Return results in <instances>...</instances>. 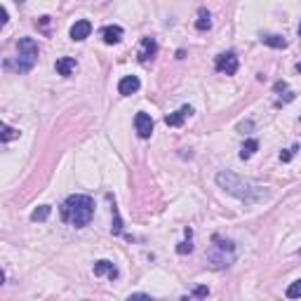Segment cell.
<instances>
[{"instance_id":"cell-1","label":"cell","mask_w":301,"mask_h":301,"mask_svg":"<svg viewBox=\"0 0 301 301\" xmlns=\"http://www.w3.org/2000/svg\"><path fill=\"white\" fill-rule=\"evenodd\" d=\"M217 184H219V188H224L228 195L242 200V203H249V205H257V203H264V200L271 198V191H268V188L254 184L249 179L238 177V174H233V172H228V170L217 174Z\"/></svg>"},{"instance_id":"cell-2","label":"cell","mask_w":301,"mask_h":301,"mask_svg":"<svg viewBox=\"0 0 301 301\" xmlns=\"http://www.w3.org/2000/svg\"><path fill=\"white\" fill-rule=\"evenodd\" d=\"M94 217V200L89 195H69L62 205V219L66 224L75 226V228H82L87 226Z\"/></svg>"},{"instance_id":"cell-3","label":"cell","mask_w":301,"mask_h":301,"mask_svg":"<svg viewBox=\"0 0 301 301\" xmlns=\"http://www.w3.org/2000/svg\"><path fill=\"white\" fill-rule=\"evenodd\" d=\"M235 261V245L233 240H226L221 235H214L212 245L207 249V264L214 271H221V268H228Z\"/></svg>"},{"instance_id":"cell-4","label":"cell","mask_w":301,"mask_h":301,"mask_svg":"<svg viewBox=\"0 0 301 301\" xmlns=\"http://www.w3.org/2000/svg\"><path fill=\"white\" fill-rule=\"evenodd\" d=\"M17 52H19V57H17V71L19 73H28L35 66V62H38V42L33 38H19Z\"/></svg>"},{"instance_id":"cell-5","label":"cell","mask_w":301,"mask_h":301,"mask_svg":"<svg viewBox=\"0 0 301 301\" xmlns=\"http://www.w3.org/2000/svg\"><path fill=\"white\" fill-rule=\"evenodd\" d=\"M238 66H240L238 57L233 55V52H224V55H219L214 59V69L219 71V73H226V75H235Z\"/></svg>"},{"instance_id":"cell-6","label":"cell","mask_w":301,"mask_h":301,"mask_svg":"<svg viewBox=\"0 0 301 301\" xmlns=\"http://www.w3.org/2000/svg\"><path fill=\"white\" fill-rule=\"evenodd\" d=\"M158 55V42L156 38H141V42H139V49H137V57L141 64H148L153 62Z\"/></svg>"},{"instance_id":"cell-7","label":"cell","mask_w":301,"mask_h":301,"mask_svg":"<svg viewBox=\"0 0 301 301\" xmlns=\"http://www.w3.org/2000/svg\"><path fill=\"white\" fill-rule=\"evenodd\" d=\"M134 130H137V134L141 139H148L153 134V118L148 113H144V111H139L134 116Z\"/></svg>"},{"instance_id":"cell-8","label":"cell","mask_w":301,"mask_h":301,"mask_svg":"<svg viewBox=\"0 0 301 301\" xmlns=\"http://www.w3.org/2000/svg\"><path fill=\"white\" fill-rule=\"evenodd\" d=\"M139 87H141V80H139L137 75H125L123 80L118 82V92L123 96H130V94H137Z\"/></svg>"},{"instance_id":"cell-9","label":"cell","mask_w":301,"mask_h":301,"mask_svg":"<svg viewBox=\"0 0 301 301\" xmlns=\"http://www.w3.org/2000/svg\"><path fill=\"white\" fill-rule=\"evenodd\" d=\"M94 275L99 278V275H106V278H111V280H116L118 278V266L113 264V261H109V259H99V261H94Z\"/></svg>"},{"instance_id":"cell-10","label":"cell","mask_w":301,"mask_h":301,"mask_svg":"<svg viewBox=\"0 0 301 301\" xmlns=\"http://www.w3.org/2000/svg\"><path fill=\"white\" fill-rule=\"evenodd\" d=\"M89 33H92V24H89L87 19L75 21L73 26H71V40H75V42H80V40H85V38H89Z\"/></svg>"},{"instance_id":"cell-11","label":"cell","mask_w":301,"mask_h":301,"mask_svg":"<svg viewBox=\"0 0 301 301\" xmlns=\"http://www.w3.org/2000/svg\"><path fill=\"white\" fill-rule=\"evenodd\" d=\"M191 113H193L191 106H181L179 111H174V113H170V116H165V125H167V127H181L184 120L191 116Z\"/></svg>"},{"instance_id":"cell-12","label":"cell","mask_w":301,"mask_h":301,"mask_svg":"<svg viewBox=\"0 0 301 301\" xmlns=\"http://www.w3.org/2000/svg\"><path fill=\"white\" fill-rule=\"evenodd\" d=\"M123 35H125L123 26H104V31H102V38L106 45H118V42L123 40Z\"/></svg>"},{"instance_id":"cell-13","label":"cell","mask_w":301,"mask_h":301,"mask_svg":"<svg viewBox=\"0 0 301 301\" xmlns=\"http://www.w3.org/2000/svg\"><path fill=\"white\" fill-rule=\"evenodd\" d=\"M75 66H78V62H75L73 57H59L57 59V73L64 75V78H69L75 71Z\"/></svg>"},{"instance_id":"cell-14","label":"cell","mask_w":301,"mask_h":301,"mask_svg":"<svg viewBox=\"0 0 301 301\" xmlns=\"http://www.w3.org/2000/svg\"><path fill=\"white\" fill-rule=\"evenodd\" d=\"M261 42L268 45V47H275V49H285V47H287V40H285L282 35H278V33H264V35H261Z\"/></svg>"},{"instance_id":"cell-15","label":"cell","mask_w":301,"mask_h":301,"mask_svg":"<svg viewBox=\"0 0 301 301\" xmlns=\"http://www.w3.org/2000/svg\"><path fill=\"white\" fill-rule=\"evenodd\" d=\"M195 28H198V31H210V28H212V14L207 12L205 7H200V10H198V17H195Z\"/></svg>"},{"instance_id":"cell-16","label":"cell","mask_w":301,"mask_h":301,"mask_svg":"<svg viewBox=\"0 0 301 301\" xmlns=\"http://www.w3.org/2000/svg\"><path fill=\"white\" fill-rule=\"evenodd\" d=\"M257 150H259V141L257 139H247L242 144V148H240V160H249Z\"/></svg>"},{"instance_id":"cell-17","label":"cell","mask_w":301,"mask_h":301,"mask_svg":"<svg viewBox=\"0 0 301 301\" xmlns=\"http://www.w3.org/2000/svg\"><path fill=\"white\" fill-rule=\"evenodd\" d=\"M0 130H3V132H0V141H3V144H7V141H14V139H19V134H21L19 130L10 127L7 123L0 125Z\"/></svg>"},{"instance_id":"cell-18","label":"cell","mask_w":301,"mask_h":301,"mask_svg":"<svg viewBox=\"0 0 301 301\" xmlns=\"http://www.w3.org/2000/svg\"><path fill=\"white\" fill-rule=\"evenodd\" d=\"M49 214H52V207H49V205H40V207H35L33 212H31V219H33V221H47Z\"/></svg>"},{"instance_id":"cell-19","label":"cell","mask_w":301,"mask_h":301,"mask_svg":"<svg viewBox=\"0 0 301 301\" xmlns=\"http://www.w3.org/2000/svg\"><path fill=\"white\" fill-rule=\"evenodd\" d=\"M111 233H113V235H120V233H123V219H120V212H118L116 203H113V226H111Z\"/></svg>"},{"instance_id":"cell-20","label":"cell","mask_w":301,"mask_h":301,"mask_svg":"<svg viewBox=\"0 0 301 301\" xmlns=\"http://www.w3.org/2000/svg\"><path fill=\"white\" fill-rule=\"evenodd\" d=\"M191 235H193V231L191 228H186V242H179V247H177V252L179 254H191L193 252V245H191Z\"/></svg>"},{"instance_id":"cell-21","label":"cell","mask_w":301,"mask_h":301,"mask_svg":"<svg viewBox=\"0 0 301 301\" xmlns=\"http://www.w3.org/2000/svg\"><path fill=\"white\" fill-rule=\"evenodd\" d=\"M285 296H287V299H301V278L289 285L287 292H285Z\"/></svg>"},{"instance_id":"cell-22","label":"cell","mask_w":301,"mask_h":301,"mask_svg":"<svg viewBox=\"0 0 301 301\" xmlns=\"http://www.w3.org/2000/svg\"><path fill=\"white\" fill-rule=\"evenodd\" d=\"M296 150H299V146H292V148L282 150V153H280V160H282V163H289V160L294 158V153H296Z\"/></svg>"},{"instance_id":"cell-23","label":"cell","mask_w":301,"mask_h":301,"mask_svg":"<svg viewBox=\"0 0 301 301\" xmlns=\"http://www.w3.org/2000/svg\"><path fill=\"white\" fill-rule=\"evenodd\" d=\"M207 294H210V289H207V287H203V285H200V287H195V289H193V296H198V299H205Z\"/></svg>"},{"instance_id":"cell-24","label":"cell","mask_w":301,"mask_h":301,"mask_svg":"<svg viewBox=\"0 0 301 301\" xmlns=\"http://www.w3.org/2000/svg\"><path fill=\"white\" fill-rule=\"evenodd\" d=\"M35 26H40L42 31H47V26H49V17H40V19L35 21Z\"/></svg>"},{"instance_id":"cell-25","label":"cell","mask_w":301,"mask_h":301,"mask_svg":"<svg viewBox=\"0 0 301 301\" xmlns=\"http://www.w3.org/2000/svg\"><path fill=\"white\" fill-rule=\"evenodd\" d=\"M273 89H275V92H285V89H287V82H285V80H278Z\"/></svg>"},{"instance_id":"cell-26","label":"cell","mask_w":301,"mask_h":301,"mask_svg":"<svg viewBox=\"0 0 301 301\" xmlns=\"http://www.w3.org/2000/svg\"><path fill=\"white\" fill-rule=\"evenodd\" d=\"M238 130L242 132V134H245V130H252V120H247V123H240V125H238Z\"/></svg>"},{"instance_id":"cell-27","label":"cell","mask_w":301,"mask_h":301,"mask_svg":"<svg viewBox=\"0 0 301 301\" xmlns=\"http://www.w3.org/2000/svg\"><path fill=\"white\" fill-rule=\"evenodd\" d=\"M132 299H150V294H141V292H139V294H130V301Z\"/></svg>"},{"instance_id":"cell-28","label":"cell","mask_w":301,"mask_h":301,"mask_svg":"<svg viewBox=\"0 0 301 301\" xmlns=\"http://www.w3.org/2000/svg\"><path fill=\"white\" fill-rule=\"evenodd\" d=\"M299 38H301V21H299Z\"/></svg>"},{"instance_id":"cell-29","label":"cell","mask_w":301,"mask_h":301,"mask_svg":"<svg viewBox=\"0 0 301 301\" xmlns=\"http://www.w3.org/2000/svg\"><path fill=\"white\" fill-rule=\"evenodd\" d=\"M17 3H24V0H17Z\"/></svg>"}]
</instances>
